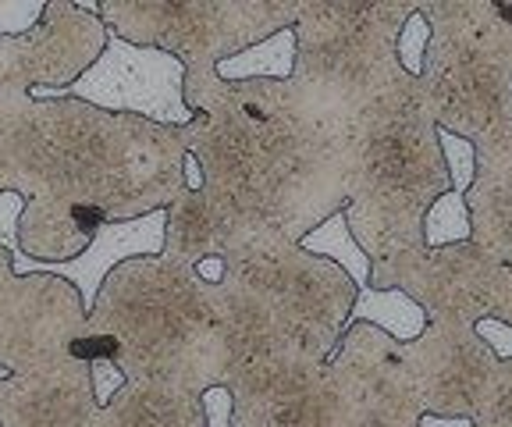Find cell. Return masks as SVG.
<instances>
[{"label":"cell","mask_w":512,"mask_h":427,"mask_svg":"<svg viewBox=\"0 0 512 427\" xmlns=\"http://www.w3.org/2000/svg\"><path fill=\"white\" fill-rule=\"evenodd\" d=\"M182 86L185 65L178 57L153 47H136L107 33L104 54L68 89H57L50 100H82L107 114H132L164 129H185L196 114L185 107Z\"/></svg>","instance_id":"10"},{"label":"cell","mask_w":512,"mask_h":427,"mask_svg":"<svg viewBox=\"0 0 512 427\" xmlns=\"http://www.w3.org/2000/svg\"><path fill=\"white\" fill-rule=\"evenodd\" d=\"M427 40H431V25H427V18L420 15V4H416V11L406 18V25L399 29V40H395V57H399L402 72L409 79H420V72H424Z\"/></svg>","instance_id":"26"},{"label":"cell","mask_w":512,"mask_h":427,"mask_svg":"<svg viewBox=\"0 0 512 427\" xmlns=\"http://www.w3.org/2000/svg\"><path fill=\"white\" fill-rule=\"evenodd\" d=\"M86 339V307L54 274L0 278V371L29 374L72 356Z\"/></svg>","instance_id":"11"},{"label":"cell","mask_w":512,"mask_h":427,"mask_svg":"<svg viewBox=\"0 0 512 427\" xmlns=\"http://www.w3.org/2000/svg\"><path fill=\"white\" fill-rule=\"evenodd\" d=\"M72 356H107L128 381L168 378L203 395L214 388L210 285L196 267L175 260H125L96 292L93 310L86 314V339Z\"/></svg>","instance_id":"4"},{"label":"cell","mask_w":512,"mask_h":427,"mask_svg":"<svg viewBox=\"0 0 512 427\" xmlns=\"http://www.w3.org/2000/svg\"><path fill=\"white\" fill-rule=\"evenodd\" d=\"M438 143H441V157H445L452 193L466 196L473 186V178H477V146L470 139H459L445 129H438Z\"/></svg>","instance_id":"25"},{"label":"cell","mask_w":512,"mask_h":427,"mask_svg":"<svg viewBox=\"0 0 512 427\" xmlns=\"http://www.w3.org/2000/svg\"><path fill=\"white\" fill-rule=\"evenodd\" d=\"M473 331H477V339L484 342L491 353H495L498 363L512 360V328H509V324L495 321V317H484V321L473 324Z\"/></svg>","instance_id":"31"},{"label":"cell","mask_w":512,"mask_h":427,"mask_svg":"<svg viewBox=\"0 0 512 427\" xmlns=\"http://www.w3.org/2000/svg\"><path fill=\"white\" fill-rule=\"evenodd\" d=\"M473 235L470 225V207H466V196L445 193L431 203L424 218V246L427 250H438V246H452V242H466Z\"/></svg>","instance_id":"24"},{"label":"cell","mask_w":512,"mask_h":427,"mask_svg":"<svg viewBox=\"0 0 512 427\" xmlns=\"http://www.w3.org/2000/svg\"><path fill=\"white\" fill-rule=\"evenodd\" d=\"M182 189L178 129L68 97L32 100L25 86L0 79V193L25 200V257L75 260L100 225L171 207Z\"/></svg>","instance_id":"1"},{"label":"cell","mask_w":512,"mask_h":427,"mask_svg":"<svg viewBox=\"0 0 512 427\" xmlns=\"http://www.w3.org/2000/svg\"><path fill=\"white\" fill-rule=\"evenodd\" d=\"M221 260L224 274L253 292L313 360L335 356L356 303V285L342 267L306 253L281 232L253 235Z\"/></svg>","instance_id":"8"},{"label":"cell","mask_w":512,"mask_h":427,"mask_svg":"<svg viewBox=\"0 0 512 427\" xmlns=\"http://www.w3.org/2000/svg\"><path fill=\"white\" fill-rule=\"evenodd\" d=\"M349 324H374L381 328L388 339L395 342H416L427 331V317L424 310L416 307L413 299L399 289H356V303L349 310Z\"/></svg>","instance_id":"20"},{"label":"cell","mask_w":512,"mask_h":427,"mask_svg":"<svg viewBox=\"0 0 512 427\" xmlns=\"http://www.w3.org/2000/svg\"><path fill=\"white\" fill-rule=\"evenodd\" d=\"M203 403V420H207V427H232V395H228V388L214 385L207 388V392L200 395Z\"/></svg>","instance_id":"32"},{"label":"cell","mask_w":512,"mask_h":427,"mask_svg":"<svg viewBox=\"0 0 512 427\" xmlns=\"http://www.w3.org/2000/svg\"><path fill=\"white\" fill-rule=\"evenodd\" d=\"M299 246H303L306 253H313V257H324V260H331V264L342 267V271L352 278V285H356V289L370 285V257L360 250V246H356L349 225H345L342 210H338V214H331L328 221H320L310 235H303V239H299Z\"/></svg>","instance_id":"22"},{"label":"cell","mask_w":512,"mask_h":427,"mask_svg":"<svg viewBox=\"0 0 512 427\" xmlns=\"http://www.w3.org/2000/svg\"><path fill=\"white\" fill-rule=\"evenodd\" d=\"M466 207L473 225L470 239L512 267V171L505 164L477 161V178L466 193Z\"/></svg>","instance_id":"19"},{"label":"cell","mask_w":512,"mask_h":427,"mask_svg":"<svg viewBox=\"0 0 512 427\" xmlns=\"http://www.w3.org/2000/svg\"><path fill=\"white\" fill-rule=\"evenodd\" d=\"M292 68H296V33H292V29H281V33L260 40L256 47L221 61V65H217V79H224V82H246V79L288 82L292 79Z\"/></svg>","instance_id":"21"},{"label":"cell","mask_w":512,"mask_h":427,"mask_svg":"<svg viewBox=\"0 0 512 427\" xmlns=\"http://www.w3.org/2000/svg\"><path fill=\"white\" fill-rule=\"evenodd\" d=\"M424 417L477 420L495 392L502 363L473 328L427 324L416 342H399Z\"/></svg>","instance_id":"14"},{"label":"cell","mask_w":512,"mask_h":427,"mask_svg":"<svg viewBox=\"0 0 512 427\" xmlns=\"http://www.w3.org/2000/svg\"><path fill=\"white\" fill-rule=\"evenodd\" d=\"M96 427H207V420L200 392L168 378H132L96 410Z\"/></svg>","instance_id":"18"},{"label":"cell","mask_w":512,"mask_h":427,"mask_svg":"<svg viewBox=\"0 0 512 427\" xmlns=\"http://www.w3.org/2000/svg\"><path fill=\"white\" fill-rule=\"evenodd\" d=\"M345 225L370 264L424 250V218L452 193L438 125L416 79H402L345 125Z\"/></svg>","instance_id":"3"},{"label":"cell","mask_w":512,"mask_h":427,"mask_svg":"<svg viewBox=\"0 0 512 427\" xmlns=\"http://www.w3.org/2000/svg\"><path fill=\"white\" fill-rule=\"evenodd\" d=\"M25 200L18 193H0V250L8 257H18V218H22Z\"/></svg>","instance_id":"30"},{"label":"cell","mask_w":512,"mask_h":427,"mask_svg":"<svg viewBox=\"0 0 512 427\" xmlns=\"http://www.w3.org/2000/svg\"><path fill=\"white\" fill-rule=\"evenodd\" d=\"M125 374L114 367V360H107V356H93L89 360V385H93V399L96 406H107L114 399V395L125 388Z\"/></svg>","instance_id":"29"},{"label":"cell","mask_w":512,"mask_h":427,"mask_svg":"<svg viewBox=\"0 0 512 427\" xmlns=\"http://www.w3.org/2000/svg\"><path fill=\"white\" fill-rule=\"evenodd\" d=\"M196 118L178 129L200 164V193L224 235V253L264 232L299 242L345 210V132L320 129L296 107L288 82L214 75L185 79Z\"/></svg>","instance_id":"2"},{"label":"cell","mask_w":512,"mask_h":427,"mask_svg":"<svg viewBox=\"0 0 512 427\" xmlns=\"http://www.w3.org/2000/svg\"><path fill=\"white\" fill-rule=\"evenodd\" d=\"M299 0H96L107 33L178 57L185 79L214 75L221 61L292 29Z\"/></svg>","instance_id":"7"},{"label":"cell","mask_w":512,"mask_h":427,"mask_svg":"<svg viewBox=\"0 0 512 427\" xmlns=\"http://www.w3.org/2000/svg\"><path fill=\"white\" fill-rule=\"evenodd\" d=\"M463 11L480 43L502 57L512 72V0H463Z\"/></svg>","instance_id":"23"},{"label":"cell","mask_w":512,"mask_h":427,"mask_svg":"<svg viewBox=\"0 0 512 427\" xmlns=\"http://www.w3.org/2000/svg\"><path fill=\"white\" fill-rule=\"evenodd\" d=\"M164 228H168V207L150 210L143 218L132 221H114V225H100L89 239V246L75 260H64V264H43V260H32L25 253L11 257V274L25 278V274H54L64 278L68 285H75V292L82 296V307L86 314L93 310L96 292L104 285V278L125 260L136 257H160L164 253Z\"/></svg>","instance_id":"17"},{"label":"cell","mask_w":512,"mask_h":427,"mask_svg":"<svg viewBox=\"0 0 512 427\" xmlns=\"http://www.w3.org/2000/svg\"><path fill=\"white\" fill-rule=\"evenodd\" d=\"M328 374L345 403V427H420V399L402 349L374 324H349Z\"/></svg>","instance_id":"12"},{"label":"cell","mask_w":512,"mask_h":427,"mask_svg":"<svg viewBox=\"0 0 512 427\" xmlns=\"http://www.w3.org/2000/svg\"><path fill=\"white\" fill-rule=\"evenodd\" d=\"M107 47V25L96 18V0H47L40 25L15 40H0V79L29 89L32 100H50L68 89Z\"/></svg>","instance_id":"13"},{"label":"cell","mask_w":512,"mask_h":427,"mask_svg":"<svg viewBox=\"0 0 512 427\" xmlns=\"http://www.w3.org/2000/svg\"><path fill=\"white\" fill-rule=\"evenodd\" d=\"M47 0H0V40H15L36 29Z\"/></svg>","instance_id":"27"},{"label":"cell","mask_w":512,"mask_h":427,"mask_svg":"<svg viewBox=\"0 0 512 427\" xmlns=\"http://www.w3.org/2000/svg\"><path fill=\"white\" fill-rule=\"evenodd\" d=\"M416 4L420 0H299L288 93L313 125L345 132L363 107L406 79L395 40Z\"/></svg>","instance_id":"5"},{"label":"cell","mask_w":512,"mask_h":427,"mask_svg":"<svg viewBox=\"0 0 512 427\" xmlns=\"http://www.w3.org/2000/svg\"><path fill=\"white\" fill-rule=\"evenodd\" d=\"M89 360H64L0 381V427H96Z\"/></svg>","instance_id":"16"},{"label":"cell","mask_w":512,"mask_h":427,"mask_svg":"<svg viewBox=\"0 0 512 427\" xmlns=\"http://www.w3.org/2000/svg\"><path fill=\"white\" fill-rule=\"evenodd\" d=\"M370 289H399L427 324L473 328L484 317L512 328V267L473 239L370 264Z\"/></svg>","instance_id":"9"},{"label":"cell","mask_w":512,"mask_h":427,"mask_svg":"<svg viewBox=\"0 0 512 427\" xmlns=\"http://www.w3.org/2000/svg\"><path fill=\"white\" fill-rule=\"evenodd\" d=\"M420 15L431 25V40L416 89L434 125L470 139L477 154L505 146L512 139L509 65L480 43L463 0H420Z\"/></svg>","instance_id":"6"},{"label":"cell","mask_w":512,"mask_h":427,"mask_svg":"<svg viewBox=\"0 0 512 427\" xmlns=\"http://www.w3.org/2000/svg\"><path fill=\"white\" fill-rule=\"evenodd\" d=\"M473 427H512V360L502 363L495 381V392L484 403V410L477 413Z\"/></svg>","instance_id":"28"},{"label":"cell","mask_w":512,"mask_h":427,"mask_svg":"<svg viewBox=\"0 0 512 427\" xmlns=\"http://www.w3.org/2000/svg\"><path fill=\"white\" fill-rule=\"evenodd\" d=\"M232 427H345V403L328 363L292 349L278 363L228 388Z\"/></svg>","instance_id":"15"},{"label":"cell","mask_w":512,"mask_h":427,"mask_svg":"<svg viewBox=\"0 0 512 427\" xmlns=\"http://www.w3.org/2000/svg\"><path fill=\"white\" fill-rule=\"evenodd\" d=\"M4 274H11V257H8V250H0V278Z\"/></svg>","instance_id":"33"}]
</instances>
